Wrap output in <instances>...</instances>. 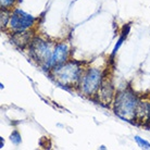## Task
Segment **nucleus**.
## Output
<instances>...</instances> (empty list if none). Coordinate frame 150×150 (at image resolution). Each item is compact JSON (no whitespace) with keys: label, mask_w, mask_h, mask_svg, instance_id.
Listing matches in <instances>:
<instances>
[{"label":"nucleus","mask_w":150,"mask_h":150,"mask_svg":"<svg viewBox=\"0 0 150 150\" xmlns=\"http://www.w3.org/2000/svg\"><path fill=\"white\" fill-rule=\"evenodd\" d=\"M97 94L103 103H107V102L109 103L111 101V99L113 97V85L110 79L103 77L101 86H100Z\"/></svg>","instance_id":"7"},{"label":"nucleus","mask_w":150,"mask_h":150,"mask_svg":"<svg viewBox=\"0 0 150 150\" xmlns=\"http://www.w3.org/2000/svg\"><path fill=\"white\" fill-rule=\"evenodd\" d=\"M12 41L20 48H24L26 45H30L32 40H30V33L28 32L19 30V32H15L13 34Z\"/></svg>","instance_id":"9"},{"label":"nucleus","mask_w":150,"mask_h":150,"mask_svg":"<svg viewBox=\"0 0 150 150\" xmlns=\"http://www.w3.org/2000/svg\"><path fill=\"white\" fill-rule=\"evenodd\" d=\"M10 18H11V14L9 13L8 9H2V11H1V26H6L8 23L10 22Z\"/></svg>","instance_id":"11"},{"label":"nucleus","mask_w":150,"mask_h":150,"mask_svg":"<svg viewBox=\"0 0 150 150\" xmlns=\"http://www.w3.org/2000/svg\"><path fill=\"white\" fill-rule=\"evenodd\" d=\"M82 68L79 63L75 61H67L62 64L56 65L51 69V75L58 84L65 87L79 85L82 77Z\"/></svg>","instance_id":"2"},{"label":"nucleus","mask_w":150,"mask_h":150,"mask_svg":"<svg viewBox=\"0 0 150 150\" xmlns=\"http://www.w3.org/2000/svg\"><path fill=\"white\" fill-rule=\"evenodd\" d=\"M10 139H11V142L14 144V145H20L21 142H22L21 135L19 134V132L18 131H14L13 133H12L11 136H10Z\"/></svg>","instance_id":"13"},{"label":"nucleus","mask_w":150,"mask_h":150,"mask_svg":"<svg viewBox=\"0 0 150 150\" xmlns=\"http://www.w3.org/2000/svg\"><path fill=\"white\" fill-rule=\"evenodd\" d=\"M69 52L70 51H69V47L67 44H64V42L57 44L54 46L52 56H51V60H50V63H49V69L51 70L53 67L67 62L68 61Z\"/></svg>","instance_id":"6"},{"label":"nucleus","mask_w":150,"mask_h":150,"mask_svg":"<svg viewBox=\"0 0 150 150\" xmlns=\"http://www.w3.org/2000/svg\"><path fill=\"white\" fill-rule=\"evenodd\" d=\"M128 30H129V26H127L126 30H125V26H124L123 32H122V36H121V37L119 38V40H117V42H116L115 47H114V49H113V51H112V57L114 56V54H115L116 52H117V50H119V48H120L121 46H122V44H123V41L125 40V38H126V36H127Z\"/></svg>","instance_id":"10"},{"label":"nucleus","mask_w":150,"mask_h":150,"mask_svg":"<svg viewBox=\"0 0 150 150\" xmlns=\"http://www.w3.org/2000/svg\"><path fill=\"white\" fill-rule=\"evenodd\" d=\"M135 140L142 149H150V143H148L147 140L143 139L142 137H139V136H135Z\"/></svg>","instance_id":"12"},{"label":"nucleus","mask_w":150,"mask_h":150,"mask_svg":"<svg viewBox=\"0 0 150 150\" xmlns=\"http://www.w3.org/2000/svg\"><path fill=\"white\" fill-rule=\"evenodd\" d=\"M1 2V8L2 9H9L14 4L15 0H0Z\"/></svg>","instance_id":"14"},{"label":"nucleus","mask_w":150,"mask_h":150,"mask_svg":"<svg viewBox=\"0 0 150 150\" xmlns=\"http://www.w3.org/2000/svg\"><path fill=\"white\" fill-rule=\"evenodd\" d=\"M150 120V103L149 102H140L139 101L137 112H136L135 121H138L140 123L148 122Z\"/></svg>","instance_id":"8"},{"label":"nucleus","mask_w":150,"mask_h":150,"mask_svg":"<svg viewBox=\"0 0 150 150\" xmlns=\"http://www.w3.org/2000/svg\"><path fill=\"white\" fill-rule=\"evenodd\" d=\"M139 105V100L136 95L129 89L119 91L114 100V112L122 120L133 122L135 121L136 112Z\"/></svg>","instance_id":"1"},{"label":"nucleus","mask_w":150,"mask_h":150,"mask_svg":"<svg viewBox=\"0 0 150 150\" xmlns=\"http://www.w3.org/2000/svg\"><path fill=\"white\" fill-rule=\"evenodd\" d=\"M103 81V74L98 69H88L81 77L79 87L83 94L91 96L97 94Z\"/></svg>","instance_id":"4"},{"label":"nucleus","mask_w":150,"mask_h":150,"mask_svg":"<svg viewBox=\"0 0 150 150\" xmlns=\"http://www.w3.org/2000/svg\"><path fill=\"white\" fill-rule=\"evenodd\" d=\"M34 16L24 12L23 10L15 9L14 11L12 12L9 25L13 30L19 32V30H26L27 28L32 27L34 25Z\"/></svg>","instance_id":"5"},{"label":"nucleus","mask_w":150,"mask_h":150,"mask_svg":"<svg viewBox=\"0 0 150 150\" xmlns=\"http://www.w3.org/2000/svg\"><path fill=\"white\" fill-rule=\"evenodd\" d=\"M28 46L30 54L33 60L36 61L44 69H49V63L53 52V50H51V45L41 38H35Z\"/></svg>","instance_id":"3"}]
</instances>
